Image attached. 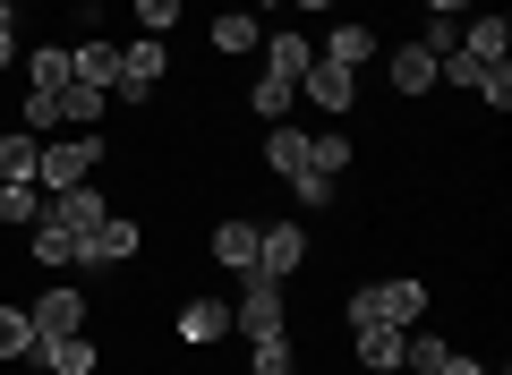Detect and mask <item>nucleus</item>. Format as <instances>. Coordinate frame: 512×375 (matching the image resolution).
Returning <instances> with one entry per match:
<instances>
[{
    "mask_svg": "<svg viewBox=\"0 0 512 375\" xmlns=\"http://www.w3.org/2000/svg\"><path fill=\"white\" fill-rule=\"evenodd\" d=\"M291 197L308 205V214H325V205H333V179L325 171H291Z\"/></svg>",
    "mask_w": 512,
    "mask_h": 375,
    "instance_id": "obj_31",
    "label": "nucleus"
},
{
    "mask_svg": "<svg viewBox=\"0 0 512 375\" xmlns=\"http://www.w3.org/2000/svg\"><path fill=\"white\" fill-rule=\"evenodd\" d=\"M436 86V52H427V43H402V52H393V94H427Z\"/></svg>",
    "mask_w": 512,
    "mask_h": 375,
    "instance_id": "obj_23",
    "label": "nucleus"
},
{
    "mask_svg": "<svg viewBox=\"0 0 512 375\" xmlns=\"http://www.w3.org/2000/svg\"><path fill=\"white\" fill-rule=\"evenodd\" d=\"M69 77H77V86H103V94H111V77H120V43H103V35L69 43Z\"/></svg>",
    "mask_w": 512,
    "mask_h": 375,
    "instance_id": "obj_13",
    "label": "nucleus"
},
{
    "mask_svg": "<svg viewBox=\"0 0 512 375\" xmlns=\"http://www.w3.org/2000/svg\"><path fill=\"white\" fill-rule=\"evenodd\" d=\"M419 43L444 60V52H461V26H453V18H427V35H419Z\"/></svg>",
    "mask_w": 512,
    "mask_h": 375,
    "instance_id": "obj_34",
    "label": "nucleus"
},
{
    "mask_svg": "<svg viewBox=\"0 0 512 375\" xmlns=\"http://www.w3.org/2000/svg\"><path fill=\"white\" fill-rule=\"evenodd\" d=\"M299 94H308V103L325 111V120H342V111L359 103V69H342V60H325V52H316V60H308V77H299Z\"/></svg>",
    "mask_w": 512,
    "mask_h": 375,
    "instance_id": "obj_6",
    "label": "nucleus"
},
{
    "mask_svg": "<svg viewBox=\"0 0 512 375\" xmlns=\"http://www.w3.org/2000/svg\"><path fill=\"white\" fill-rule=\"evenodd\" d=\"M308 171H325V179H342V171H350V137H342V128L308 137Z\"/></svg>",
    "mask_w": 512,
    "mask_h": 375,
    "instance_id": "obj_27",
    "label": "nucleus"
},
{
    "mask_svg": "<svg viewBox=\"0 0 512 375\" xmlns=\"http://www.w3.org/2000/svg\"><path fill=\"white\" fill-rule=\"evenodd\" d=\"M265 171H274V179L308 171V128H291V120H274V128H265Z\"/></svg>",
    "mask_w": 512,
    "mask_h": 375,
    "instance_id": "obj_16",
    "label": "nucleus"
},
{
    "mask_svg": "<svg viewBox=\"0 0 512 375\" xmlns=\"http://www.w3.org/2000/svg\"><path fill=\"white\" fill-rule=\"evenodd\" d=\"M214 265L222 273H256V222H214Z\"/></svg>",
    "mask_w": 512,
    "mask_h": 375,
    "instance_id": "obj_18",
    "label": "nucleus"
},
{
    "mask_svg": "<svg viewBox=\"0 0 512 375\" xmlns=\"http://www.w3.org/2000/svg\"><path fill=\"white\" fill-rule=\"evenodd\" d=\"M128 256H137V222L128 214H103L86 239H77V265L86 273H111V265H128Z\"/></svg>",
    "mask_w": 512,
    "mask_h": 375,
    "instance_id": "obj_7",
    "label": "nucleus"
},
{
    "mask_svg": "<svg viewBox=\"0 0 512 375\" xmlns=\"http://www.w3.org/2000/svg\"><path fill=\"white\" fill-rule=\"evenodd\" d=\"M18 69H26V86H35V94H60V86H69V43H35Z\"/></svg>",
    "mask_w": 512,
    "mask_h": 375,
    "instance_id": "obj_19",
    "label": "nucleus"
},
{
    "mask_svg": "<svg viewBox=\"0 0 512 375\" xmlns=\"http://www.w3.org/2000/svg\"><path fill=\"white\" fill-rule=\"evenodd\" d=\"M461 9H470V0H427V18H461Z\"/></svg>",
    "mask_w": 512,
    "mask_h": 375,
    "instance_id": "obj_36",
    "label": "nucleus"
},
{
    "mask_svg": "<svg viewBox=\"0 0 512 375\" xmlns=\"http://www.w3.org/2000/svg\"><path fill=\"white\" fill-rule=\"evenodd\" d=\"M222 333H231V307L222 299H188L180 307V341L188 350H205V341H222Z\"/></svg>",
    "mask_w": 512,
    "mask_h": 375,
    "instance_id": "obj_17",
    "label": "nucleus"
},
{
    "mask_svg": "<svg viewBox=\"0 0 512 375\" xmlns=\"http://www.w3.org/2000/svg\"><path fill=\"white\" fill-rule=\"evenodd\" d=\"M35 358H43L52 375H94V367H103V350H94L86 333H43V341H35Z\"/></svg>",
    "mask_w": 512,
    "mask_h": 375,
    "instance_id": "obj_11",
    "label": "nucleus"
},
{
    "mask_svg": "<svg viewBox=\"0 0 512 375\" xmlns=\"http://www.w3.org/2000/svg\"><path fill=\"white\" fill-rule=\"evenodd\" d=\"M256 43H265V26H256V9H222V18H214V52H222V60L256 52Z\"/></svg>",
    "mask_w": 512,
    "mask_h": 375,
    "instance_id": "obj_20",
    "label": "nucleus"
},
{
    "mask_svg": "<svg viewBox=\"0 0 512 375\" xmlns=\"http://www.w3.org/2000/svg\"><path fill=\"white\" fill-rule=\"evenodd\" d=\"M299 265H308V231L299 222H256V273L265 282H291Z\"/></svg>",
    "mask_w": 512,
    "mask_h": 375,
    "instance_id": "obj_5",
    "label": "nucleus"
},
{
    "mask_svg": "<svg viewBox=\"0 0 512 375\" xmlns=\"http://www.w3.org/2000/svg\"><path fill=\"white\" fill-rule=\"evenodd\" d=\"M359 333V367L367 375H402V324H350Z\"/></svg>",
    "mask_w": 512,
    "mask_h": 375,
    "instance_id": "obj_14",
    "label": "nucleus"
},
{
    "mask_svg": "<svg viewBox=\"0 0 512 375\" xmlns=\"http://www.w3.org/2000/svg\"><path fill=\"white\" fill-rule=\"evenodd\" d=\"M291 9H333V0H291Z\"/></svg>",
    "mask_w": 512,
    "mask_h": 375,
    "instance_id": "obj_37",
    "label": "nucleus"
},
{
    "mask_svg": "<svg viewBox=\"0 0 512 375\" xmlns=\"http://www.w3.org/2000/svg\"><path fill=\"white\" fill-rule=\"evenodd\" d=\"M419 316H427V282H410V273L402 282H359L350 290V324H402L410 333Z\"/></svg>",
    "mask_w": 512,
    "mask_h": 375,
    "instance_id": "obj_1",
    "label": "nucleus"
},
{
    "mask_svg": "<svg viewBox=\"0 0 512 375\" xmlns=\"http://www.w3.org/2000/svg\"><path fill=\"white\" fill-rule=\"evenodd\" d=\"M231 333H248V341H265V333H291V324H282V282H265V273H239Z\"/></svg>",
    "mask_w": 512,
    "mask_h": 375,
    "instance_id": "obj_4",
    "label": "nucleus"
},
{
    "mask_svg": "<svg viewBox=\"0 0 512 375\" xmlns=\"http://www.w3.org/2000/svg\"><path fill=\"white\" fill-rule=\"evenodd\" d=\"M256 9H282V0H256Z\"/></svg>",
    "mask_w": 512,
    "mask_h": 375,
    "instance_id": "obj_38",
    "label": "nucleus"
},
{
    "mask_svg": "<svg viewBox=\"0 0 512 375\" xmlns=\"http://www.w3.org/2000/svg\"><path fill=\"white\" fill-rule=\"evenodd\" d=\"M0 222H9V231H35L43 222V188L35 179H0Z\"/></svg>",
    "mask_w": 512,
    "mask_h": 375,
    "instance_id": "obj_22",
    "label": "nucleus"
},
{
    "mask_svg": "<svg viewBox=\"0 0 512 375\" xmlns=\"http://www.w3.org/2000/svg\"><path fill=\"white\" fill-rule=\"evenodd\" d=\"M163 69H171L163 35H146V43H120V77H111V103H146V94L163 86Z\"/></svg>",
    "mask_w": 512,
    "mask_h": 375,
    "instance_id": "obj_3",
    "label": "nucleus"
},
{
    "mask_svg": "<svg viewBox=\"0 0 512 375\" xmlns=\"http://www.w3.org/2000/svg\"><path fill=\"white\" fill-rule=\"evenodd\" d=\"M0 128H9V111H0Z\"/></svg>",
    "mask_w": 512,
    "mask_h": 375,
    "instance_id": "obj_39",
    "label": "nucleus"
},
{
    "mask_svg": "<svg viewBox=\"0 0 512 375\" xmlns=\"http://www.w3.org/2000/svg\"><path fill=\"white\" fill-rule=\"evenodd\" d=\"M291 94H299V86H282V77H256V86H248V111H256V120H291Z\"/></svg>",
    "mask_w": 512,
    "mask_h": 375,
    "instance_id": "obj_28",
    "label": "nucleus"
},
{
    "mask_svg": "<svg viewBox=\"0 0 512 375\" xmlns=\"http://www.w3.org/2000/svg\"><path fill=\"white\" fill-rule=\"evenodd\" d=\"M103 162V137H43V162H35V188H86V171Z\"/></svg>",
    "mask_w": 512,
    "mask_h": 375,
    "instance_id": "obj_2",
    "label": "nucleus"
},
{
    "mask_svg": "<svg viewBox=\"0 0 512 375\" xmlns=\"http://www.w3.org/2000/svg\"><path fill=\"white\" fill-rule=\"evenodd\" d=\"M256 52H265V77H282V86H299V77H308V60H316V43L299 35V26H282V35H265Z\"/></svg>",
    "mask_w": 512,
    "mask_h": 375,
    "instance_id": "obj_10",
    "label": "nucleus"
},
{
    "mask_svg": "<svg viewBox=\"0 0 512 375\" xmlns=\"http://www.w3.org/2000/svg\"><path fill=\"white\" fill-rule=\"evenodd\" d=\"M43 162V137H26V128H0V179H35Z\"/></svg>",
    "mask_w": 512,
    "mask_h": 375,
    "instance_id": "obj_24",
    "label": "nucleus"
},
{
    "mask_svg": "<svg viewBox=\"0 0 512 375\" xmlns=\"http://www.w3.org/2000/svg\"><path fill=\"white\" fill-rule=\"evenodd\" d=\"M436 375H487V367H478L470 350H444V367H436Z\"/></svg>",
    "mask_w": 512,
    "mask_h": 375,
    "instance_id": "obj_35",
    "label": "nucleus"
},
{
    "mask_svg": "<svg viewBox=\"0 0 512 375\" xmlns=\"http://www.w3.org/2000/svg\"><path fill=\"white\" fill-rule=\"evenodd\" d=\"M103 214H111V205H103V188H52V197H43V222H60L69 239H86Z\"/></svg>",
    "mask_w": 512,
    "mask_h": 375,
    "instance_id": "obj_8",
    "label": "nucleus"
},
{
    "mask_svg": "<svg viewBox=\"0 0 512 375\" xmlns=\"http://www.w3.org/2000/svg\"><path fill=\"white\" fill-rule=\"evenodd\" d=\"M26 248H35V265H43V273H60V265H77V239L60 231V222H35V231H26Z\"/></svg>",
    "mask_w": 512,
    "mask_h": 375,
    "instance_id": "obj_25",
    "label": "nucleus"
},
{
    "mask_svg": "<svg viewBox=\"0 0 512 375\" xmlns=\"http://www.w3.org/2000/svg\"><path fill=\"white\" fill-rule=\"evenodd\" d=\"M103 111H111V94H103V86H77V77H69V86H60V137H86Z\"/></svg>",
    "mask_w": 512,
    "mask_h": 375,
    "instance_id": "obj_15",
    "label": "nucleus"
},
{
    "mask_svg": "<svg viewBox=\"0 0 512 375\" xmlns=\"http://www.w3.org/2000/svg\"><path fill=\"white\" fill-rule=\"evenodd\" d=\"M470 94L495 111V120H504V111H512V60H504V69H478V86H470Z\"/></svg>",
    "mask_w": 512,
    "mask_h": 375,
    "instance_id": "obj_30",
    "label": "nucleus"
},
{
    "mask_svg": "<svg viewBox=\"0 0 512 375\" xmlns=\"http://www.w3.org/2000/svg\"><path fill=\"white\" fill-rule=\"evenodd\" d=\"M461 52H470L478 69H504V60H512V26L504 18H478L470 35H461Z\"/></svg>",
    "mask_w": 512,
    "mask_h": 375,
    "instance_id": "obj_21",
    "label": "nucleus"
},
{
    "mask_svg": "<svg viewBox=\"0 0 512 375\" xmlns=\"http://www.w3.org/2000/svg\"><path fill=\"white\" fill-rule=\"evenodd\" d=\"M248 367H256V375H291V333H265V341H248Z\"/></svg>",
    "mask_w": 512,
    "mask_h": 375,
    "instance_id": "obj_29",
    "label": "nucleus"
},
{
    "mask_svg": "<svg viewBox=\"0 0 512 375\" xmlns=\"http://www.w3.org/2000/svg\"><path fill=\"white\" fill-rule=\"evenodd\" d=\"M35 316H26V307H0V358H35Z\"/></svg>",
    "mask_w": 512,
    "mask_h": 375,
    "instance_id": "obj_26",
    "label": "nucleus"
},
{
    "mask_svg": "<svg viewBox=\"0 0 512 375\" xmlns=\"http://www.w3.org/2000/svg\"><path fill=\"white\" fill-rule=\"evenodd\" d=\"M316 52H325V60H342V69H367V60H376L384 43H376V26H367V18H342L325 43H316Z\"/></svg>",
    "mask_w": 512,
    "mask_h": 375,
    "instance_id": "obj_12",
    "label": "nucleus"
},
{
    "mask_svg": "<svg viewBox=\"0 0 512 375\" xmlns=\"http://www.w3.org/2000/svg\"><path fill=\"white\" fill-rule=\"evenodd\" d=\"M26 316H35V333H86V290L52 282V290L35 299V307H26Z\"/></svg>",
    "mask_w": 512,
    "mask_h": 375,
    "instance_id": "obj_9",
    "label": "nucleus"
},
{
    "mask_svg": "<svg viewBox=\"0 0 512 375\" xmlns=\"http://www.w3.org/2000/svg\"><path fill=\"white\" fill-rule=\"evenodd\" d=\"M128 9L146 18V35H171V26H180V0H128Z\"/></svg>",
    "mask_w": 512,
    "mask_h": 375,
    "instance_id": "obj_32",
    "label": "nucleus"
},
{
    "mask_svg": "<svg viewBox=\"0 0 512 375\" xmlns=\"http://www.w3.org/2000/svg\"><path fill=\"white\" fill-rule=\"evenodd\" d=\"M18 0H0V69H18Z\"/></svg>",
    "mask_w": 512,
    "mask_h": 375,
    "instance_id": "obj_33",
    "label": "nucleus"
}]
</instances>
